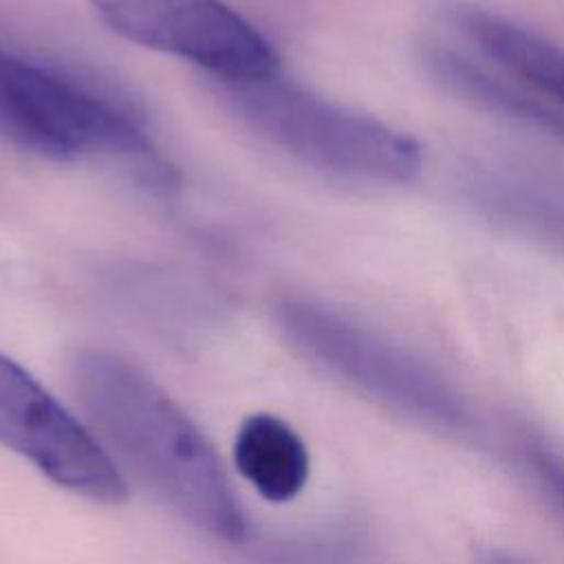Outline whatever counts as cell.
Instances as JSON below:
<instances>
[{"label":"cell","mask_w":564,"mask_h":564,"mask_svg":"<svg viewBox=\"0 0 564 564\" xmlns=\"http://www.w3.org/2000/svg\"><path fill=\"white\" fill-rule=\"evenodd\" d=\"M70 381L88 416L132 471L198 529L245 535V518L209 441L187 414L128 359L84 348Z\"/></svg>","instance_id":"cell-1"},{"label":"cell","mask_w":564,"mask_h":564,"mask_svg":"<svg viewBox=\"0 0 564 564\" xmlns=\"http://www.w3.org/2000/svg\"><path fill=\"white\" fill-rule=\"evenodd\" d=\"M216 93L258 137L317 170L377 183H408L421 172V145L410 134L278 73L247 82L216 79Z\"/></svg>","instance_id":"cell-2"},{"label":"cell","mask_w":564,"mask_h":564,"mask_svg":"<svg viewBox=\"0 0 564 564\" xmlns=\"http://www.w3.org/2000/svg\"><path fill=\"white\" fill-rule=\"evenodd\" d=\"M0 134L48 156L99 154L126 163L154 187L170 172L137 123L79 82L0 46Z\"/></svg>","instance_id":"cell-3"},{"label":"cell","mask_w":564,"mask_h":564,"mask_svg":"<svg viewBox=\"0 0 564 564\" xmlns=\"http://www.w3.org/2000/svg\"><path fill=\"white\" fill-rule=\"evenodd\" d=\"M275 319L300 355L366 399L427 427L465 425L467 410L456 390L399 344L300 297L280 302Z\"/></svg>","instance_id":"cell-4"},{"label":"cell","mask_w":564,"mask_h":564,"mask_svg":"<svg viewBox=\"0 0 564 564\" xmlns=\"http://www.w3.org/2000/svg\"><path fill=\"white\" fill-rule=\"evenodd\" d=\"M99 20L139 46L183 57L214 79L278 73L269 40L223 0H88Z\"/></svg>","instance_id":"cell-5"},{"label":"cell","mask_w":564,"mask_h":564,"mask_svg":"<svg viewBox=\"0 0 564 564\" xmlns=\"http://www.w3.org/2000/svg\"><path fill=\"white\" fill-rule=\"evenodd\" d=\"M0 445L55 485L104 505L126 498L108 452L20 364L0 352Z\"/></svg>","instance_id":"cell-6"},{"label":"cell","mask_w":564,"mask_h":564,"mask_svg":"<svg viewBox=\"0 0 564 564\" xmlns=\"http://www.w3.org/2000/svg\"><path fill=\"white\" fill-rule=\"evenodd\" d=\"M463 24L480 51L533 93L564 108V48L496 13L469 11Z\"/></svg>","instance_id":"cell-7"},{"label":"cell","mask_w":564,"mask_h":564,"mask_svg":"<svg viewBox=\"0 0 564 564\" xmlns=\"http://www.w3.org/2000/svg\"><path fill=\"white\" fill-rule=\"evenodd\" d=\"M234 458L238 471L271 502L295 498L308 480L304 441L271 414H253L242 421L234 441Z\"/></svg>","instance_id":"cell-8"},{"label":"cell","mask_w":564,"mask_h":564,"mask_svg":"<svg viewBox=\"0 0 564 564\" xmlns=\"http://www.w3.org/2000/svg\"><path fill=\"white\" fill-rule=\"evenodd\" d=\"M436 75L458 95L478 101L485 108L524 119L527 123L540 126L555 134L564 137V115L551 106H542L538 99L513 90L511 86L489 77L467 59H460L449 53H436L432 57Z\"/></svg>","instance_id":"cell-9"},{"label":"cell","mask_w":564,"mask_h":564,"mask_svg":"<svg viewBox=\"0 0 564 564\" xmlns=\"http://www.w3.org/2000/svg\"><path fill=\"white\" fill-rule=\"evenodd\" d=\"M364 557L361 535L337 527L271 544L256 564H364Z\"/></svg>","instance_id":"cell-10"},{"label":"cell","mask_w":564,"mask_h":564,"mask_svg":"<svg viewBox=\"0 0 564 564\" xmlns=\"http://www.w3.org/2000/svg\"><path fill=\"white\" fill-rule=\"evenodd\" d=\"M524 465L538 489L564 518V456L546 445L531 443L524 447Z\"/></svg>","instance_id":"cell-11"},{"label":"cell","mask_w":564,"mask_h":564,"mask_svg":"<svg viewBox=\"0 0 564 564\" xmlns=\"http://www.w3.org/2000/svg\"><path fill=\"white\" fill-rule=\"evenodd\" d=\"M474 564H533V562L498 546H485V549H478Z\"/></svg>","instance_id":"cell-12"}]
</instances>
